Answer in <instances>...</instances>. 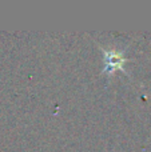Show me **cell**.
I'll list each match as a JSON object with an SVG mask.
<instances>
[{
	"instance_id": "1",
	"label": "cell",
	"mask_w": 151,
	"mask_h": 152,
	"mask_svg": "<svg viewBox=\"0 0 151 152\" xmlns=\"http://www.w3.org/2000/svg\"><path fill=\"white\" fill-rule=\"evenodd\" d=\"M99 48L102 50L104 56V67L102 69L103 74H107L108 76H111L115 71H122L123 74H126L128 76V72L125 68V63L128 60L125 56L123 51H118V50H106L102 45H99Z\"/></svg>"
}]
</instances>
